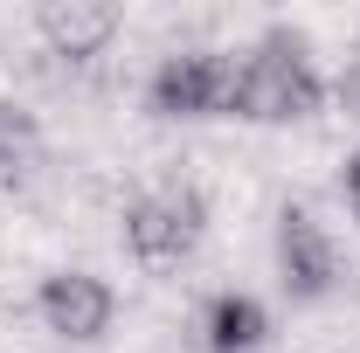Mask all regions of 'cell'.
Returning a JSON list of instances; mask_svg holds the SVG:
<instances>
[{"instance_id":"1","label":"cell","mask_w":360,"mask_h":353,"mask_svg":"<svg viewBox=\"0 0 360 353\" xmlns=\"http://www.w3.org/2000/svg\"><path fill=\"white\" fill-rule=\"evenodd\" d=\"M326 104V84H319L312 56L298 35H264L236 63V118L250 125H298Z\"/></svg>"},{"instance_id":"3","label":"cell","mask_w":360,"mask_h":353,"mask_svg":"<svg viewBox=\"0 0 360 353\" xmlns=\"http://www.w3.org/2000/svg\"><path fill=\"white\" fill-rule=\"evenodd\" d=\"M160 118H236V63L215 49H180L153 70Z\"/></svg>"},{"instance_id":"4","label":"cell","mask_w":360,"mask_h":353,"mask_svg":"<svg viewBox=\"0 0 360 353\" xmlns=\"http://www.w3.org/2000/svg\"><path fill=\"white\" fill-rule=\"evenodd\" d=\"M35 312H42V326L56 340L90 347V340L111 333V284L90 277V270H56V277H42V291H35Z\"/></svg>"},{"instance_id":"9","label":"cell","mask_w":360,"mask_h":353,"mask_svg":"<svg viewBox=\"0 0 360 353\" xmlns=\"http://www.w3.org/2000/svg\"><path fill=\"white\" fill-rule=\"evenodd\" d=\"M340 97L354 104V118H360V63H354V70H347V77H340Z\"/></svg>"},{"instance_id":"6","label":"cell","mask_w":360,"mask_h":353,"mask_svg":"<svg viewBox=\"0 0 360 353\" xmlns=\"http://www.w3.org/2000/svg\"><path fill=\"white\" fill-rule=\"evenodd\" d=\"M35 28H42L49 56L90 63V56H104L111 35H118V7H104V0H42L35 7Z\"/></svg>"},{"instance_id":"10","label":"cell","mask_w":360,"mask_h":353,"mask_svg":"<svg viewBox=\"0 0 360 353\" xmlns=\"http://www.w3.org/2000/svg\"><path fill=\"white\" fill-rule=\"evenodd\" d=\"M347 194H354V208H360V160L347 167Z\"/></svg>"},{"instance_id":"8","label":"cell","mask_w":360,"mask_h":353,"mask_svg":"<svg viewBox=\"0 0 360 353\" xmlns=\"http://www.w3.org/2000/svg\"><path fill=\"white\" fill-rule=\"evenodd\" d=\"M35 153H42V125H35V111H21L14 97H0V180L28 174Z\"/></svg>"},{"instance_id":"5","label":"cell","mask_w":360,"mask_h":353,"mask_svg":"<svg viewBox=\"0 0 360 353\" xmlns=\"http://www.w3.org/2000/svg\"><path fill=\"white\" fill-rule=\"evenodd\" d=\"M333 277H340L333 236H326L305 208H284V215H277V284H284L291 298H326Z\"/></svg>"},{"instance_id":"2","label":"cell","mask_w":360,"mask_h":353,"mask_svg":"<svg viewBox=\"0 0 360 353\" xmlns=\"http://www.w3.org/2000/svg\"><path fill=\"white\" fill-rule=\"evenodd\" d=\"M201 229H208V201L194 187H153L125 208V250L146 270H174L194 257Z\"/></svg>"},{"instance_id":"7","label":"cell","mask_w":360,"mask_h":353,"mask_svg":"<svg viewBox=\"0 0 360 353\" xmlns=\"http://www.w3.org/2000/svg\"><path fill=\"white\" fill-rule=\"evenodd\" d=\"M201 333H208V353H250L264 347L270 319L257 298H243V291H222L215 305H208V319H201Z\"/></svg>"}]
</instances>
